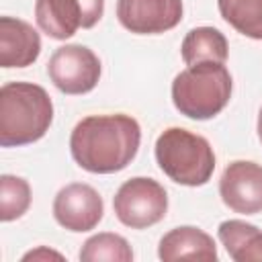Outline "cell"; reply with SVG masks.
<instances>
[{"instance_id": "7a4b0ae2", "label": "cell", "mask_w": 262, "mask_h": 262, "mask_svg": "<svg viewBox=\"0 0 262 262\" xmlns=\"http://www.w3.org/2000/svg\"><path fill=\"white\" fill-rule=\"evenodd\" d=\"M53 121V102L45 88L8 82L0 88V145L16 147L39 141Z\"/></svg>"}, {"instance_id": "2e32d148", "label": "cell", "mask_w": 262, "mask_h": 262, "mask_svg": "<svg viewBox=\"0 0 262 262\" xmlns=\"http://www.w3.org/2000/svg\"><path fill=\"white\" fill-rule=\"evenodd\" d=\"M80 260L82 262H131L133 260V250L127 244L123 235L117 233H96L88 237L80 250Z\"/></svg>"}, {"instance_id": "8fae6325", "label": "cell", "mask_w": 262, "mask_h": 262, "mask_svg": "<svg viewBox=\"0 0 262 262\" xmlns=\"http://www.w3.org/2000/svg\"><path fill=\"white\" fill-rule=\"evenodd\" d=\"M158 256L164 262L174 260H217V248L209 233H205L199 227L182 225L170 229L162 239L158 248Z\"/></svg>"}, {"instance_id": "9c48e42d", "label": "cell", "mask_w": 262, "mask_h": 262, "mask_svg": "<svg viewBox=\"0 0 262 262\" xmlns=\"http://www.w3.org/2000/svg\"><path fill=\"white\" fill-rule=\"evenodd\" d=\"M221 201L235 213L256 215L262 211V166L256 162H231L219 180Z\"/></svg>"}, {"instance_id": "ffe728a7", "label": "cell", "mask_w": 262, "mask_h": 262, "mask_svg": "<svg viewBox=\"0 0 262 262\" xmlns=\"http://www.w3.org/2000/svg\"><path fill=\"white\" fill-rule=\"evenodd\" d=\"M258 137L262 141V108H260V115H258Z\"/></svg>"}, {"instance_id": "d6986e66", "label": "cell", "mask_w": 262, "mask_h": 262, "mask_svg": "<svg viewBox=\"0 0 262 262\" xmlns=\"http://www.w3.org/2000/svg\"><path fill=\"white\" fill-rule=\"evenodd\" d=\"M47 258L63 260V256H61V254H57V252H53V250H47V248H39V250H33V252H29V254H25V256H23V260H25V262H27V260H47Z\"/></svg>"}, {"instance_id": "30bf717a", "label": "cell", "mask_w": 262, "mask_h": 262, "mask_svg": "<svg viewBox=\"0 0 262 262\" xmlns=\"http://www.w3.org/2000/svg\"><path fill=\"white\" fill-rule=\"evenodd\" d=\"M41 53L39 33L20 18L0 16V66L27 68Z\"/></svg>"}, {"instance_id": "7c38bea8", "label": "cell", "mask_w": 262, "mask_h": 262, "mask_svg": "<svg viewBox=\"0 0 262 262\" xmlns=\"http://www.w3.org/2000/svg\"><path fill=\"white\" fill-rule=\"evenodd\" d=\"M35 20L51 39H70L82 27V8L78 0H37Z\"/></svg>"}, {"instance_id": "9a60e30c", "label": "cell", "mask_w": 262, "mask_h": 262, "mask_svg": "<svg viewBox=\"0 0 262 262\" xmlns=\"http://www.w3.org/2000/svg\"><path fill=\"white\" fill-rule=\"evenodd\" d=\"M217 6L237 33L262 41V0H217Z\"/></svg>"}, {"instance_id": "8992f818", "label": "cell", "mask_w": 262, "mask_h": 262, "mask_svg": "<svg viewBox=\"0 0 262 262\" xmlns=\"http://www.w3.org/2000/svg\"><path fill=\"white\" fill-rule=\"evenodd\" d=\"M47 74L63 94H86L100 78V59L86 45H63L53 51Z\"/></svg>"}, {"instance_id": "e0dca14e", "label": "cell", "mask_w": 262, "mask_h": 262, "mask_svg": "<svg viewBox=\"0 0 262 262\" xmlns=\"http://www.w3.org/2000/svg\"><path fill=\"white\" fill-rule=\"evenodd\" d=\"M31 205V186L25 178L2 174L0 176V219L14 221L27 213Z\"/></svg>"}, {"instance_id": "52a82bcc", "label": "cell", "mask_w": 262, "mask_h": 262, "mask_svg": "<svg viewBox=\"0 0 262 262\" xmlns=\"http://www.w3.org/2000/svg\"><path fill=\"white\" fill-rule=\"evenodd\" d=\"M104 205L100 194L84 182H72L63 186L53 201V217L68 231H90L102 219Z\"/></svg>"}, {"instance_id": "ac0fdd59", "label": "cell", "mask_w": 262, "mask_h": 262, "mask_svg": "<svg viewBox=\"0 0 262 262\" xmlns=\"http://www.w3.org/2000/svg\"><path fill=\"white\" fill-rule=\"evenodd\" d=\"M82 8V29H92L102 12H104V0H78Z\"/></svg>"}, {"instance_id": "3957f363", "label": "cell", "mask_w": 262, "mask_h": 262, "mask_svg": "<svg viewBox=\"0 0 262 262\" xmlns=\"http://www.w3.org/2000/svg\"><path fill=\"white\" fill-rule=\"evenodd\" d=\"M231 98V76L223 63L203 61L182 70L172 82V102L188 119L219 115Z\"/></svg>"}, {"instance_id": "4fadbf2b", "label": "cell", "mask_w": 262, "mask_h": 262, "mask_svg": "<svg viewBox=\"0 0 262 262\" xmlns=\"http://www.w3.org/2000/svg\"><path fill=\"white\" fill-rule=\"evenodd\" d=\"M219 239L235 262H262V229L252 223L229 219L219 225Z\"/></svg>"}, {"instance_id": "5b68a950", "label": "cell", "mask_w": 262, "mask_h": 262, "mask_svg": "<svg viewBox=\"0 0 262 262\" xmlns=\"http://www.w3.org/2000/svg\"><path fill=\"white\" fill-rule=\"evenodd\" d=\"M117 219L131 229H145L164 219L168 211V194L154 178L135 176L121 184L113 199Z\"/></svg>"}, {"instance_id": "ba28073f", "label": "cell", "mask_w": 262, "mask_h": 262, "mask_svg": "<svg viewBox=\"0 0 262 262\" xmlns=\"http://www.w3.org/2000/svg\"><path fill=\"white\" fill-rule=\"evenodd\" d=\"M119 23L135 35H158L182 20V0H117Z\"/></svg>"}, {"instance_id": "277c9868", "label": "cell", "mask_w": 262, "mask_h": 262, "mask_svg": "<svg viewBox=\"0 0 262 262\" xmlns=\"http://www.w3.org/2000/svg\"><path fill=\"white\" fill-rule=\"evenodd\" d=\"M156 160L170 180L184 186L207 184L215 170L211 143L182 127H170L158 137Z\"/></svg>"}, {"instance_id": "6da1fadb", "label": "cell", "mask_w": 262, "mask_h": 262, "mask_svg": "<svg viewBox=\"0 0 262 262\" xmlns=\"http://www.w3.org/2000/svg\"><path fill=\"white\" fill-rule=\"evenodd\" d=\"M141 143L139 123L129 115H92L70 135L76 164L92 174H113L131 164Z\"/></svg>"}, {"instance_id": "5bb4252c", "label": "cell", "mask_w": 262, "mask_h": 262, "mask_svg": "<svg viewBox=\"0 0 262 262\" xmlns=\"http://www.w3.org/2000/svg\"><path fill=\"white\" fill-rule=\"evenodd\" d=\"M180 51H182V61L186 66H194L203 61L225 63L227 39L221 31L213 27H196L186 33Z\"/></svg>"}]
</instances>
